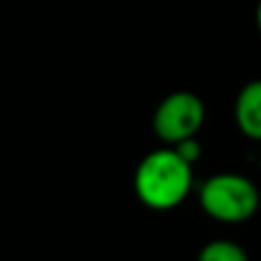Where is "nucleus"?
<instances>
[{"instance_id": "7ed1b4c3", "label": "nucleus", "mask_w": 261, "mask_h": 261, "mask_svg": "<svg viewBox=\"0 0 261 261\" xmlns=\"http://www.w3.org/2000/svg\"><path fill=\"white\" fill-rule=\"evenodd\" d=\"M204 117H206V110H204V103L197 94L193 92H172L167 94L161 103L156 106L151 117V126L153 133L167 144L181 142V140L195 138L197 130L202 128Z\"/></svg>"}, {"instance_id": "f03ea898", "label": "nucleus", "mask_w": 261, "mask_h": 261, "mask_svg": "<svg viewBox=\"0 0 261 261\" xmlns=\"http://www.w3.org/2000/svg\"><path fill=\"white\" fill-rule=\"evenodd\" d=\"M199 206L218 222H243L257 213L259 190L248 176L220 172L202 184Z\"/></svg>"}, {"instance_id": "f257e3e1", "label": "nucleus", "mask_w": 261, "mask_h": 261, "mask_svg": "<svg viewBox=\"0 0 261 261\" xmlns=\"http://www.w3.org/2000/svg\"><path fill=\"white\" fill-rule=\"evenodd\" d=\"M133 188L144 206L153 211H170L193 190V165L184 161L174 147L149 151L135 167Z\"/></svg>"}, {"instance_id": "20e7f679", "label": "nucleus", "mask_w": 261, "mask_h": 261, "mask_svg": "<svg viewBox=\"0 0 261 261\" xmlns=\"http://www.w3.org/2000/svg\"><path fill=\"white\" fill-rule=\"evenodd\" d=\"M234 119L245 138L261 140V78L241 87L234 103Z\"/></svg>"}, {"instance_id": "423d86ee", "label": "nucleus", "mask_w": 261, "mask_h": 261, "mask_svg": "<svg viewBox=\"0 0 261 261\" xmlns=\"http://www.w3.org/2000/svg\"><path fill=\"white\" fill-rule=\"evenodd\" d=\"M174 147V151L179 153L184 161H188L190 165H193L195 161L199 158V153H202V147H199V142H197V138H188V140H181V142H176V144H172Z\"/></svg>"}, {"instance_id": "39448f33", "label": "nucleus", "mask_w": 261, "mask_h": 261, "mask_svg": "<svg viewBox=\"0 0 261 261\" xmlns=\"http://www.w3.org/2000/svg\"><path fill=\"white\" fill-rule=\"evenodd\" d=\"M197 261H248V252L236 241L216 239L199 250Z\"/></svg>"}, {"instance_id": "0eeeda50", "label": "nucleus", "mask_w": 261, "mask_h": 261, "mask_svg": "<svg viewBox=\"0 0 261 261\" xmlns=\"http://www.w3.org/2000/svg\"><path fill=\"white\" fill-rule=\"evenodd\" d=\"M254 21H257V30H259V35H261V0L257 3V12H254Z\"/></svg>"}]
</instances>
